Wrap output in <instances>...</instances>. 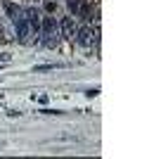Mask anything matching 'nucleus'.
I'll return each instance as SVG.
<instances>
[{"label":"nucleus","mask_w":142,"mask_h":159,"mask_svg":"<svg viewBox=\"0 0 142 159\" xmlns=\"http://www.w3.org/2000/svg\"><path fill=\"white\" fill-rule=\"evenodd\" d=\"M59 38H62L59 24L54 21V17H41V33H38L36 43H41L47 50H54V48L59 45Z\"/></svg>","instance_id":"nucleus-1"},{"label":"nucleus","mask_w":142,"mask_h":159,"mask_svg":"<svg viewBox=\"0 0 142 159\" xmlns=\"http://www.w3.org/2000/svg\"><path fill=\"white\" fill-rule=\"evenodd\" d=\"M74 40L81 48L97 45V40H100V29H97V26H83V29H78V33H76Z\"/></svg>","instance_id":"nucleus-2"},{"label":"nucleus","mask_w":142,"mask_h":159,"mask_svg":"<svg viewBox=\"0 0 142 159\" xmlns=\"http://www.w3.org/2000/svg\"><path fill=\"white\" fill-rule=\"evenodd\" d=\"M14 36L19 43H28V21H26V10H21V14L14 19Z\"/></svg>","instance_id":"nucleus-3"},{"label":"nucleus","mask_w":142,"mask_h":159,"mask_svg":"<svg viewBox=\"0 0 142 159\" xmlns=\"http://www.w3.org/2000/svg\"><path fill=\"white\" fill-rule=\"evenodd\" d=\"M76 33H78V26L74 24L71 14H69V17H62V21H59V36L64 40H74Z\"/></svg>","instance_id":"nucleus-4"},{"label":"nucleus","mask_w":142,"mask_h":159,"mask_svg":"<svg viewBox=\"0 0 142 159\" xmlns=\"http://www.w3.org/2000/svg\"><path fill=\"white\" fill-rule=\"evenodd\" d=\"M5 10H7V14H10V19H12V21L21 14V7L19 5H12V2H5Z\"/></svg>","instance_id":"nucleus-5"},{"label":"nucleus","mask_w":142,"mask_h":159,"mask_svg":"<svg viewBox=\"0 0 142 159\" xmlns=\"http://www.w3.org/2000/svg\"><path fill=\"white\" fill-rule=\"evenodd\" d=\"M64 64H38L33 66V71H50V69H62Z\"/></svg>","instance_id":"nucleus-6"},{"label":"nucleus","mask_w":142,"mask_h":159,"mask_svg":"<svg viewBox=\"0 0 142 159\" xmlns=\"http://www.w3.org/2000/svg\"><path fill=\"white\" fill-rule=\"evenodd\" d=\"M85 95H88V98H95V95H100V88H90V90H85Z\"/></svg>","instance_id":"nucleus-7"},{"label":"nucleus","mask_w":142,"mask_h":159,"mask_svg":"<svg viewBox=\"0 0 142 159\" xmlns=\"http://www.w3.org/2000/svg\"><path fill=\"white\" fill-rule=\"evenodd\" d=\"M0 62H10V55H5V52H2V55H0Z\"/></svg>","instance_id":"nucleus-8"},{"label":"nucleus","mask_w":142,"mask_h":159,"mask_svg":"<svg viewBox=\"0 0 142 159\" xmlns=\"http://www.w3.org/2000/svg\"><path fill=\"white\" fill-rule=\"evenodd\" d=\"M2 147H5V140H0V150H2Z\"/></svg>","instance_id":"nucleus-9"},{"label":"nucleus","mask_w":142,"mask_h":159,"mask_svg":"<svg viewBox=\"0 0 142 159\" xmlns=\"http://www.w3.org/2000/svg\"><path fill=\"white\" fill-rule=\"evenodd\" d=\"M0 69H2V64H0Z\"/></svg>","instance_id":"nucleus-10"}]
</instances>
